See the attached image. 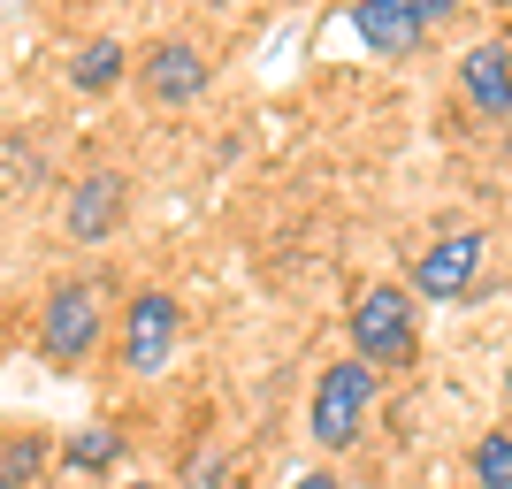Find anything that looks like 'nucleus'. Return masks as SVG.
Returning <instances> with one entry per match:
<instances>
[{
  "mask_svg": "<svg viewBox=\"0 0 512 489\" xmlns=\"http://www.w3.org/2000/svg\"><path fill=\"white\" fill-rule=\"evenodd\" d=\"M344 329H352V360L375 367V375H406L413 352H421V314H413V291H398V283H367L352 298Z\"/></svg>",
  "mask_w": 512,
  "mask_h": 489,
  "instance_id": "1",
  "label": "nucleus"
},
{
  "mask_svg": "<svg viewBox=\"0 0 512 489\" xmlns=\"http://www.w3.org/2000/svg\"><path fill=\"white\" fill-rule=\"evenodd\" d=\"M100 344H107V291L92 276H62L39 298V352L54 367H92Z\"/></svg>",
  "mask_w": 512,
  "mask_h": 489,
  "instance_id": "2",
  "label": "nucleus"
},
{
  "mask_svg": "<svg viewBox=\"0 0 512 489\" xmlns=\"http://www.w3.org/2000/svg\"><path fill=\"white\" fill-rule=\"evenodd\" d=\"M375 390H383V375H375V367H360V360H329V367H321V383H314V405H306V436H314L321 451L360 444Z\"/></svg>",
  "mask_w": 512,
  "mask_h": 489,
  "instance_id": "3",
  "label": "nucleus"
},
{
  "mask_svg": "<svg viewBox=\"0 0 512 489\" xmlns=\"http://www.w3.org/2000/svg\"><path fill=\"white\" fill-rule=\"evenodd\" d=\"M184 344V306L169 291H138L123 306V375H161Z\"/></svg>",
  "mask_w": 512,
  "mask_h": 489,
  "instance_id": "4",
  "label": "nucleus"
},
{
  "mask_svg": "<svg viewBox=\"0 0 512 489\" xmlns=\"http://www.w3.org/2000/svg\"><path fill=\"white\" fill-rule=\"evenodd\" d=\"M138 85H146L153 107H192V100H207L214 62L199 54L192 39H153V46H146V62H138Z\"/></svg>",
  "mask_w": 512,
  "mask_h": 489,
  "instance_id": "5",
  "label": "nucleus"
},
{
  "mask_svg": "<svg viewBox=\"0 0 512 489\" xmlns=\"http://www.w3.org/2000/svg\"><path fill=\"white\" fill-rule=\"evenodd\" d=\"M123 214H130V184H123L115 169H92V176H77V184H69L62 230L77 237V245H107V237L123 230Z\"/></svg>",
  "mask_w": 512,
  "mask_h": 489,
  "instance_id": "6",
  "label": "nucleus"
},
{
  "mask_svg": "<svg viewBox=\"0 0 512 489\" xmlns=\"http://www.w3.org/2000/svg\"><path fill=\"white\" fill-rule=\"evenodd\" d=\"M474 268H482V237H474V230L436 237V245H428V253L413 260V291L444 306V298H459V291L474 283Z\"/></svg>",
  "mask_w": 512,
  "mask_h": 489,
  "instance_id": "7",
  "label": "nucleus"
},
{
  "mask_svg": "<svg viewBox=\"0 0 512 489\" xmlns=\"http://www.w3.org/2000/svg\"><path fill=\"white\" fill-rule=\"evenodd\" d=\"M352 31H360L375 54H413L428 23H421L413 0H360V8H352Z\"/></svg>",
  "mask_w": 512,
  "mask_h": 489,
  "instance_id": "8",
  "label": "nucleus"
},
{
  "mask_svg": "<svg viewBox=\"0 0 512 489\" xmlns=\"http://www.w3.org/2000/svg\"><path fill=\"white\" fill-rule=\"evenodd\" d=\"M459 85H467V100L482 107V115H505V107H512V54L497 39L474 46L467 62H459Z\"/></svg>",
  "mask_w": 512,
  "mask_h": 489,
  "instance_id": "9",
  "label": "nucleus"
},
{
  "mask_svg": "<svg viewBox=\"0 0 512 489\" xmlns=\"http://www.w3.org/2000/svg\"><path fill=\"white\" fill-rule=\"evenodd\" d=\"M54 467V436L46 428H8L0 436V489H39Z\"/></svg>",
  "mask_w": 512,
  "mask_h": 489,
  "instance_id": "10",
  "label": "nucleus"
},
{
  "mask_svg": "<svg viewBox=\"0 0 512 489\" xmlns=\"http://www.w3.org/2000/svg\"><path fill=\"white\" fill-rule=\"evenodd\" d=\"M123 69H130L123 39H92V46H77V62H69V85H77V92H115V85H123Z\"/></svg>",
  "mask_w": 512,
  "mask_h": 489,
  "instance_id": "11",
  "label": "nucleus"
},
{
  "mask_svg": "<svg viewBox=\"0 0 512 489\" xmlns=\"http://www.w3.org/2000/svg\"><path fill=\"white\" fill-rule=\"evenodd\" d=\"M115 459H123V436H115V428H77V436L62 444V467L69 474H107Z\"/></svg>",
  "mask_w": 512,
  "mask_h": 489,
  "instance_id": "12",
  "label": "nucleus"
},
{
  "mask_svg": "<svg viewBox=\"0 0 512 489\" xmlns=\"http://www.w3.org/2000/svg\"><path fill=\"white\" fill-rule=\"evenodd\" d=\"M474 482L482 489H512V428H490L474 444Z\"/></svg>",
  "mask_w": 512,
  "mask_h": 489,
  "instance_id": "13",
  "label": "nucleus"
},
{
  "mask_svg": "<svg viewBox=\"0 0 512 489\" xmlns=\"http://www.w3.org/2000/svg\"><path fill=\"white\" fill-rule=\"evenodd\" d=\"M291 489H344V482H337V474H299Z\"/></svg>",
  "mask_w": 512,
  "mask_h": 489,
  "instance_id": "14",
  "label": "nucleus"
},
{
  "mask_svg": "<svg viewBox=\"0 0 512 489\" xmlns=\"http://www.w3.org/2000/svg\"><path fill=\"white\" fill-rule=\"evenodd\" d=\"M123 489H176V482H123Z\"/></svg>",
  "mask_w": 512,
  "mask_h": 489,
  "instance_id": "15",
  "label": "nucleus"
},
{
  "mask_svg": "<svg viewBox=\"0 0 512 489\" xmlns=\"http://www.w3.org/2000/svg\"><path fill=\"white\" fill-rule=\"evenodd\" d=\"M505 398H512V367H505Z\"/></svg>",
  "mask_w": 512,
  "mask_h": 489,
  "instance_id": "16",
  "label": "nucleus"
}]
</instances>
